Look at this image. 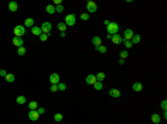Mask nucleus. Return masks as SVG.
Returning <instances> with one entry per match:
<instances>
[{
  "mask_svg": "<svg viewBox=\"0 0 167 124\" xmlns=\"http://www.w3.org/2000/svg\"><path fill=\"white\" fill-rule=\"evenodd\" d=\"M118 30H119V27L116 22H110L108 26H107V31H108V34H117Z\"/></svg>",
  "mask_w": 167,
  "mask_h": 124,
  "instance_id": "1",
  "label": "nucleus"
},
{
  "mask_svg": "<svg viewBox=\"0 0 167 124\" xmlns=\"http://www.w3.org/2000/svg\"><path fill=\"white\" fill-rule=\"evenodd\" d=\"M75 23H76V16H75V14H67L66 16V18H65V24L66 26L73 27Z\"/></svg>",
  "mask_w": 167,
  "mask_h": 124,
  "instance_id": "2",
  "label": "nucleus"
},
{
  "mask_svg": "<svg viewBox=\"0 0 167 124\" xmlns=\"http://www.w3.org/2000/svg\"><path fill=\"white\" fill-rule=\"evenodd\" d=\"M14 32H15V36H16V37L21 38L22 36H25V33H26V29H25V27H24V26L18 24V26H16V27H15Z\"/></svg>",
  "mask_w": 167,
  "mask_h": 124,
  "instance_id": "3",
  "label": "nucleus"
},
{
  "mask_svg": "<svg viewBox=\"0 0 167 124\" xmlns=\"http://www.w3.org/2000/svg\"><path fill=\"white\" fill-rule=\"evenodd\" d=\"M51 28H52L51 23H50V22H48V21H46V22H43L42 24H41L40 29H41L42 33H45V34H49L50 31H51Z\"/></svg>",
  "mask_w": 167,
  "mask_h": 124,
  "instance_id": "4",
  "label": "nucleus"
},
{
  "mask_svg": "<svg viewBox=\"0 0 167 124\" xmlns=\"http://www.w3.org/2000/svg\"><path fill=\"white\" fill-rule=\"evenodd\" d=\"M97 9H98V6H97L96 2H94V1H88V2H87V10H88V12H90V14H92V12H96Z\"/></svg>",
  "mask_w": 167,
  "mask_h": 124,
  "instance_id": "5",
  "label": "nucleus"
},
{
  "mask_svg": "<svg viewBox=\"0 0 167 124\" xmlns=\"http://www.w3.org/2000/svg\"><path fill=\"white\" fill-rule=\"evenodd\" d=\"M49 80H50L51 84H58L59 80H60V76H59L58 73H51L49 76Z\"/></svg>",
  "mask_w": 167,
  "mask_h": 124,
  "instance_id": "6",
  "label": "nucleus"
},
{
  "mask_svg": "<svg viewBox=\"0 0 167 124\" xmlns=\"http://www.w3.org/2000/svg\"><path fill=\"white\" fill-rule=\"evenodd\" d=\"M133 36H134V32H133L132 29H126L125 32H124V37H125L124 41H130L132 38H133Z\"/></svg>",
  "mask_w": 167,
  "mask_h": 124,
  "instance_id": "7",
  "label": "nucleus"
},
{
  "mask_svg": "<svg viewBox=\"0 0 167 124\" xmlns=\"http://www.w3.org/2000/svg\"><path fill=\"white\" fill-rule=\"evenodd\" d=\"M96 82H97V80H96V76H95V74H89V76H87V78H86V83L87 84L94 85Z\"/></svg>",
  "mask_w": 167,
  "mask_h": 124,
  "instance_id": "8",
  "label": "nucleus"
},
{
  "mask_svg": "<svg viewBox=\"0 0 167 124\" xmlns=\"http://www.w3.org/2000/svg\"><path fill=\"white\" fill-rule=\"evenodd\" d=\"M28 118H29V120H31V121H37L38 118H39V113L37 112V110L36 111H29V113H28Z\"/></svg>",
  "mask_w": 167,
  "mask_h": 124,
  "instance_id": "9",
  "label": "nucleus"
},
{
  "mask_svg": "<svg viewBox=\"0 0 167 124\" xmlns=\"http://www.w3.org/2000/svg\"><path fill=\"white\" fill-rule=\"evenodd\" d=\"M12 43H14V46L20 48V46H22V44H24V40L19 37H14V39H12Z\"/></svg>",
  "mask_w": 167,
  "mask_h": 124,
  "instance_id": "10",
  "label": "nucleus"
},
{
  "mask_svg": "<svg viewBox=\"0 0 167 124\" xmlns=\"http://www.w3.org/2000/svg\"><path fill=\"white\" fill-rule=\"evenodd\" d=\"M112 41L115 43V44H119V43H122L123 41H124V39L122 38V36H119L117 33V34H114L112 37Z\"/></svg>",
  "mask_w": 167,
  "mask_h": 124,
  "instance_id": "11",
  "label": "nucleus"
},
{
  "mask_svg": "<svg viewBox=\"0 0 167 124\" xmlns=\"http://www.w3.org/2000/svg\"><path fill=\"white\" fill-rule=\"evenodd\" d=\"M133 90L135 92H140L143 90V84L140 83V82H135V83L133 84Z\"/></svg>",
  "mask_w": 167,
  "mask_h": 124,
  "instance_id": "12",
  "label": "nucleus"
},
{
  "mask_svg": "<svg viewBox=\"0 0 167 124\" xmlns=\"http://www.w3.org/2000/svg\"><path fill=\"white\" fill-rule=\"evenodd\" d=\"M109 95L113 98H119L120 96V91L117 89H110L109 90Z\"/></svg>",
  "mask_w": 167,
  "mask_h": 124,
  "instance_id": "13",
  "label": "nucleus"
},
{
  "mask_svg": "<svg viewBox=\"0 0 167 124\" xmlns=\"http://www.w3.org/2000/svg\"><path fill=\"white\" fill-rule=\"evenodd\" d=\"M9 10L12 11V12H15V11L18 10V4L16 1H10L9 2Z\"/></svg>",
  "mask_w": 167,
  "mask_h": 124,
  "instance_id": "14",
  "label": "nucleus"
},
{
  "mask_svg": "<svg viewBox=\"0 0 167 124\" xmlns=\"http://www.w3.org/2000/svg\"><path fill=\"white\" fill-rule=\"evenodd\" d=\"M33 23H35V21H33L32 18H27V19L25 20V27L32 28L33 27Z\"/></svg>",
  "mask_w": 167,
  "mask_h": 124,
  "instance_id": "15",
  "label": "nucleus"
},
{
  "mask_svg": "<svg viewBox=\"0 0 167 124\" xmlns=\"http://www.w3.org/2000/svg\"><path fill=\"white\" fill-rule=\"evenodd\" d=\"M91 41H92V43L95 44V46H101V39H100L98 36H95L94 38L91 39Z\"/></svg>",
  "mask_w": 167,
  "mask_h": 124,
  "instance_id": "16",
  "label": "nucleus"
},
{
  "mask_svg": "<svg viewBox=\"0 0 167 124\" xmlns=\"http://www.w3.org/2000/svg\"><path fill=\"white\" fill-rule=\"evenodd\" d=\"M31 33L35 36H40L42 33L41 29H40V27H32L31 28Z\"/></svg>",
  "mask_w": 167,
  "mask_h": 124,
  "instance_id": "17",
  "label": "nucleus"
},
{
  "mask_svg": "<svg viewBox=\"0 0 167 124\" xmlns=\"http://www.w3.org/2000/svg\"><path fill=\"white\" fill-rule=\"evenodd\" d=\"M46 11L49 14H53L56 12V8L53 7V4H48V6L46 7Z\"/></svg>",
  "mask_w": 167,
  "mask_h": 124,
  "instance_id": "18",
  "label": "nucleus"
},
{
  "mask_svg": "<svg viewBox=\"0 0 167 124\" xmlns=\"http://www.w3.org/2000/svg\"><path fill=\"white\" fill-rule=\"evenodd\" d=\"M151 121H153L155 124H158L160 123V115L157 114V113H155V114L151 115Z\"/></svg>",
  "mask_w": 167,
  "mask_h": 124,
  "instance_id": "19",
  "label": "nucleus"
},
{
  "mask_svg": "<svg viewBox=\"0 0 167 124\" xmlns=\"http://www.w3.org/2000/svg\"><path fill=\"white\" fill-rule=\"evenodd\" d=\"M28 106H29L30 111H36L38 108V103L36 102V101H31V102H29Z\"/></svg>",
  "mask_w": 167,
  "mask_h": 124,
  "instance_id": "20",
  "label": "nucleus"
},
{
  "mask_svg": "<svg viewBox=\"0 0 167 124\" xmlns=\"http://www.w3.org/2000/svg\"><path fill=\"white\" fill-rule=\"evenodd\" d=\"M105 78H106V74H105L104 72H98L97 76H96V80L98 82H101V81H104V80H105Z\"/></svg>",
  "mask_w": 167,
  "mask_h": 124,
  "instance_id": "21",
  "label": "nucleus"
},
{
  "mask_svg": "<svg viewBox=\"0 0 167 124\" xmlns=\"http://www.w3.org/2000/svg\"><path fill=\"white\" fill-rule=\"evenodd\" d=\"M15 76L12 73H7V76H6V81L7 82H9V83H12V82L15 81Z\"/></svg>",
  "mask_w": 167,
  "mask_h": 124,
  "instance_id": "22",
  "label": "nucleus"
},
{
  "mask_svg": "<svg viewBox=\"0 0 167 124\" xmlns=\"http://www.w3.org/2000/svg\"><path fill=\"white\" fill-rule=\"evenodd\" d=\"M26 96H24V95H19V96L16 99V102L18 103V104H25L26 103Z\"/></svg>",
  "mask_w": 167,
  "mask_h": 124,
  "instance_id": "23",
  "label": "nucleus"
},
{
  "mask_svg": "<svg viewBox=\"0 0 167 124\" xmlns=\"http://www.w3.org/2000/svg\"><path fill=\"white\" fill-rule=\"evenodd\" d=\"M140 41V36L139 34H134L132 38V43L133 44H137L138 42Z\"/></svg>",
  "mask_w": 167,
  "mask_h": 124,
  "instance_id": "24",
  "label": "nucleus"
},
{
  "mask_svg": "<svg viewBox=\"0 0 167 124\" xmlns=\"http://www.w3.org/2000/svg\"><path fill=\"white\" fill-rule=\"evenodd\" d=\"M57 27H58V29H59L60 32H65L66 29H67V26L65 24V23H63V22H59Z\"/></svg>",
  "mask_w": 167,
  "mask_h": 124,
  "instance_id": "25",
  "label": "nucleus"
},
{
  "mask_svg": "<svg viewBox=\"0 0 167 124\" xmlns=\"http://www.w3.org/2000/svg\"><path fill=\"white\" fill-rule=\"evenodd\" d=\"M95 49H96L97 51H99L100 53H106L107 51V48L105 46H95Z\"/></svg>",
  "mask_w": 167,
  "mask_h": 124,
  "instance_id": "26",
  "label": "nucleus"
},
{
  "mask_svg": "<svg viewBox=\"0 0 167 124\" xmlns=\"http://www.w3.org/2000/svg\"><path fill=\"white\" fill-rule=\"evenodd\" d=\"M53 120H55L56 122H60V121H63V114H61V113H57V114H55V116H53Z\"/></svg>",
  "mask_w": 167,
  "mask_h": 124,
  "instance_id": "27",
  "label": "nucleus"
},
{
  "mask_svg": "<svg viewBox=\"0 0 167 124\" xmlns=\"http://www.w3.org/2000/svg\"><path fill=\"white\" fill-rule=\"evenodd\" d=\"M26 51H27V50H26V48H25L24 46H20V48H18L17 53L19 54V56H24V54L26 53Z\"/></svg>",
  "mask_w": 167,
  "mask_h": 124,
  "instance_id": "28",
  "label": "nucleus"
},
{
  "mask_svg": "<svg viewBox=\"0 0 167 124\" xmlns=\"http://www.w3.org/2000/svg\"><path fill=\"white\" fill-rule=\"evenodd\" d=\"M94 88H95V90H97V91H100V90L102 89V83H101V82L97 81L96 83L94 84Z\"/></svg>",
  "mask_w": 167,
  "mask_h": 124,
  "instance_id": "29",
  "label": "nucleus"
},
{
  "mask_svg": "<svg viewBox=\"0 0 167 124\" xmlns=\"http://www.w3.org/2000/svg\"><path fill=\"white\" fill-rule=\"evenodd\" d=\"M50 36V33L49 34H45V33H41V34L39 36V39H40V41H42V42H45V41H47V39L48 37Z\"/></svg>",
  "mask_w": 167,
  "mask_h": 124,
  "instance_id": "30",
  "label": "nucleus"
},
{
  "mask_svg": "<svg viewBox=\"0 0 167 124\" xmlns=\"http://www.w3.org/2000/svg\"><path fill=\"white\" fill-rule=\"evenodd\" d=\"M129 56V53L127 52V51H122V52H120V59H123V60H125L126 58H127V56Z\"/></svg>",
  "mask_w": 167,
  "mask_h": 124,
  "instance_id": "31",
  "label": "nucleus"
},
{
  "mask_svg": "<svg viewBox=\"0 0 167 124\" xmlns=\"http://www.w3.org/2000/svg\"><path fill=\"white\" fill-rule=\"evenodd\" d=\"M57 86H58V90H60V91H65V90H66V84L65 83L59 82V83L57 84Z\"/></svg>",
  "mask_w": 167,
  "mask_h": 124,
  "instance_id": "32",
  "label": "nucleus"
},
{
  "mask_svg": "<svg viewBox=\"0 0 167 124\" xmlns=\"http://www.w3.org/2000/svg\"><path fill=\"white\" fill-rule=\"evenodd\" d=\"M80 19L84 20V21L88 20L89 19V14H80Z\"/></svg>",
  "mask_w": 167,
  "mask_h": 124,
  "instance_id": "33",
  "label": "nucleus"
},
{
  "mask_svg": "<svg viewBox=\"0 0 167 124\" xmlns=\"http://www.w3.org/2000/svg\"><path fill=\"white\" fill-rule=\"evenodd\" d=\"M55 8H56V11H57V12H63L64 10H65V9H64V6H63V4H58V6L55 7Z\"/></svg>",
  "mask_w": 167,
  "mask_h": 124,
  "instance_id": "34",
  "label": "nucleus"
},
{
  "mask_svg": "<svg viewBox=\"0 0 167 124\" xmlns=\"http://www.w3.org/2000/svg\"><path fill=\"white\" fill-rule=\"evenodd\" d=\"M124 42H125V46H126V48L129 49V48H132V46H133L132 41H124Z\"/></svg>",
  "mask_w": 167,
  "mask_h": 124,
  "instance_id": "35",
  "label": "nucleus"
},
{
  "mask_svg": "<svg viewBox=\"0 0 167 124\" xmlns=\"http://www.w3.org/2000/svg\"><path fill=\"white\" fill-rule=\"evenodd\" d=\"M57 90H58L57 84H51V88H50V91H51V92H56Z\"/></svg>",
  "mask_w": 167,
  "mask_h": 124,
  "instance_id": "36",
  "label": "nucleus"
},
{
  "mask_svg": "<svg viewBox=\"0 0 167 124\" xmlns=\"http://www.w3.org/2000/svg\"><path fill=\"white\" fill-rule=\"evenodd\" d=\"M166 104H167V101H166V100H164L163 102H161V108H163L164 111H166V110H167V108H166Z\"/></svg>",
  "mask_w": 167,
  "mask_h": 124,
  "instance_id": "37",
  "label": "nucleus"
},
{
  "mask_svg": "<svg viewBox=\"0 0 167 124\" xmlns=\"http://www.w3.org/2000/svg\"><path fill=\"white\" fill-rule=\"evenodd\" d=\"M37 112L39 113V115H41V114L45 113V108H37Z\"/></svg>",
  "mask_w": 167,
  "mask_h": 124,
  "instance_id": "38",
  "label": "nucleus"
},
{
  "mask_svg": "<svg viewBox=\"0 0 167 124\" xmlns=\"http://www.w3.org/2000/svg\"><path fill=\"white\" fill-rule=\"evenodd\" d=\"M7 76L6 70H0V76Z\"/></svg>",
  "mask_w": 167,
  "mask_h": 124,
  "instance_id": "39",
  "label": "nucleus"
},
{
  "mask_svg": "<svg viewBox=\"0 0 167 124\" xmlns=\"http://www.w3.org/2000/svg\"><path fill=\"white\" fill-rule=\"evenodd\" d=\"M60 37H61V38H65V37H66V33H65V32H61V33H60Z\"/></svg>",
  "mask_w": 167,
  "mask_h": 124,
  "instance_id": "40",
  "label": "nucleus"
},
{
  "mask_svg": "<svg viewBox=\"0 0 167 124\" xmlns=\"http://www.w3.org/2000/svg\"><path fill=\"white\" fill-rule=\"evenodd\" d=\"M125 63V60H123V59H120L119 60V64H124Z\"/></svg>",
  "mask_w": 167,
  "mask_h": 124,
  "instance_id": "41",
  "label": "nucleus"
},
{
  "mask_svg": "<svg viewBox=\"0 0 167 124\" xmlns=\"http://www.w3.org/2000/svg\"><path fill=\"white\" fill-rule=\"evenodd\" d=\"M104 23H105V24H106V26H108V24H109V23H110V22L108 21V20H105V21H104Z\"/></svg>",
  "mask_w": 167,
  "mask_h": 124,
  "instance_id": "42",
  "label": "nucleus"
},
{
  "mask_svg": "<svg viewBox=\"0 0 167 124\" xmlns=\"http://www.w3.org/2000/svg\"><path fill=\"white\" fill-rule=\"evenodd\" d=\"M55 4H60V0H55Z\"/></svg>",
  "mask_w": 167,
  "mask_h": 124,
  "instance_id": "43",
  "label": "nucleus"
},
{
  "mask_svg": "<svg viewBox=\"0 0 167 124\" xmlns=\"http://www.w3.org/2000/svg\"><path fill=\"white\" fill-rule=\"evenodd\" d=\"M112 37H113L112 34H108V36H107V38H108V39H110V40H112Z\"/></svg>",
  "mask_w": 167,
  "mask_h": 124,
  "instance_id": "44",
  "label": "nucleus"
}]
</instances>
